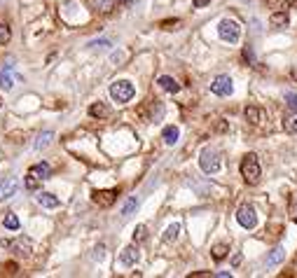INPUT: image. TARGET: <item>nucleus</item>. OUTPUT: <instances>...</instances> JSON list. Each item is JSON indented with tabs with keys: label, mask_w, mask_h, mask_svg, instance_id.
I'll return each instance as SVG.
<instances>
[{
	"label": "nucleus",
	"mask_w": 297,
	"mask_h": 278,
	"mask_svg": "<svg viewBox=\"0 0 297 278\" xmlns=\"http://www.w3.org/2000/svg\"><path fill=\"white\" fill-rule=\"evenodd\" d=\"M138 206H141L138 196H129V199H126V203L122 206V218H129V215H134V213L138 211Z\"/></svg>",
	"instance_id": "17"
},
{
	"label": "nucleus",
	"mask_w": 297,
	"mask_h": 278,
	"mask_svg": "<svg viewBox=\"0 0 297 278\" xmlns=\"http://www.w3.org/2000/svg\"><path fill=\"white\" fill-rule=\"evenodd\" d=\"M208 2H213V0H192V5H194L197 10H199V7H206Z\"/></svg>",
	"instance_id": "32"
},
{
	"label": "nucleus",
	"mask_w": 297,
	"mask_h": 278,
	"mask_svg": "<svg viewBox=\"0 0 297 278\" xmlns=\"http://www.w3.org/2000/svg\"><path fill=\"white\" fill-rule=\"evenodd\" d=\"M35 199H38V203L42 206V208H57V206H59V199L54 196V194H49V192H40Z\"/></svg>",
	"instance_id": "14"
},
{
	"label": "nucleus",
	"mask_w": 297,
	"mask_h": 278,
	"mask_svg": "<svg viewBox=\"0 0 297 278\" xmlns=\"http://www.w3.org/2000/svg\"><path fill=\"white\" fill-rule=\"evenodd\" d=\"M117 5H129V2H131V0H115Z\"/></svg>",
	"instance_id": "35"
},
{
	"label": "nucleus",
	"mask_w": 297,
	"mask_h": 278,
	"mask_svg": "<svg viewBox=\"0 0 297 278\" xmlns=\"http://www.w3.org/2000/svg\"><path fill=\"white\" fill-rule=\"evenodd\" d=\"M241 175H243V180L248 182V185H258L260 175H262V168H260V162H258V154H246L243 157V162H241Z\"/></svg>",
	"instance_id": "1"
},
{
	"label": "nucleus",
	"mask_w": 297,
	"mask_h": 278,
	"mask_svg": "<svg viewBox=\"0 0 297 278\" xmlns=\"http://www.w3.org/2000/svg\"><path fill=\"white\" fill-rule=\"evenodd\" d=\"M89 47H110L108 40H96V42H89Z\"/></svg>",
	"instance_id": "31"
},
{
	"label": "nucleus",
	"mask_w": 297,
	"mask_h": 278,
	"mask_svg": "<svg viewBox=\"0 0 297 278\" xmlns=\"http://www.w3.org/2000/svg\"><path fill=\"white\" fill-rule=\"evenodd\" d=\"M10 28H7V26H5V24H0V45H7V42H10Z\"/></svg>",
	"instance_id": "28"
},
{
	"label": "nucleus",
	"mask_w": 297,
	"mask_h": 278,
	"mask_svg": "<svg viewBox=\"0 0 297 278\" xmlns=\"http://www.w3.org/2000/svg\"><path fill=\"white\" fill-rule=\"evenodd\" d=\"M101 12H110V0H101Z\"/></svg>",
	"instance_id": "33"
},
{
	"label": "nucleus",
	"mask_w": 297,
	"mask_h": 278,
	"mask_svg": "<svg viewBox=\"0 0 297 278\" xmlns=\"http://www.w3.org/2000/svg\"><path fill=\"white\" fill-rule=\"evenodd\" d=\"M246 119H248L250 124H260L262 122V110L255 106H248L246 108Z\"/></svg>",
	"instance_id": "21"
},
{
	"label": "nucleus",
	"mask_w": 297,
	"mask_h": 278,
	"mask_svg": "<svg viewBox=\"0 0 297 278\" xmlns=\"http://www.w3.org/2000/svg\"><path fill=\"white\" fill-rule=\"evenodd\" d=\"M134 94H136V89L129 80H119V82L110 84V96H113L115 103H129L134 98Z\"/></svg>",
	"instance_id": "2"
},
{
	"label": "nucleus",
	"mask_w": 297,
	"mask_h": 278,
	"mask_svg": "<svg viewBox=\"0 0 297 278\" xmlns=\"http://www.w3.org/2000/svg\"><path fill=\"white\" fill-rule=\"evenodd\" d=\"M40 182H42V180H40L38 175L29 171V175H26V180H24V185H26V190H30V192H35V190L40 187Z\"/></svg>",
	"instance_id": "24"
},
{
	"label": "nucleus",
	"mask_w": 297,
	"mask_h": 278,
	"mask_svg": "<svg viewBox=\"0 0 297 278\" xmlns=\"http://www.w3.org/2000/svg\"><path fill=\"white\" fill-rule=\"evenodd\" d=\"M119 262L124 264V267H131V264H136L138 262V246H126L122 252H119Z\"/></svg>",
	"instance_id": "9"
},
{
	"label": "nucleus",
	"mask_w": 297,
	"mask_h": 278,
	"mask_svg": "<svg viewBox=\"0 0 297 278\" xmlns=\"http://www.w3.org/2000/svg\"><path fill=\"white\" fill-rule=\"evenodd\" d=\"M269 21H271V26H278V28H281V26H288V14L286 12H274Z\"/></svg>",
	"instance_id": "25"
},
{
	"label": "nucleus",
	"mask_w": 297,
	"mask_h": 278,
	"mask_svg": "<svg viewBox=\"0 0 297 278\" xmlns=\"http://www.w3.org/2000/svg\"><path fill=\"white\" fill-rule=\"evenodd\" d=\"M2 224H5V229L17 231V229H19V218H17L14 213H5V218H2Z\"/></svg>",
	"instance_id": "23"
},
{
	"label": "nucleus",
	"mask_w": 297,
	"mask_h": 278,
	"mask_svg": "<svg viewBox=\"0 0 297 278\" xmlns=\"http://www.w3.org/2000/svg\"><path fill=\"white\" fill-rule=\"evenodd\" d=\"M241 259H243L241 255H234V257H232V264H234V267H239V264H241Z\"/></svg>",
	"instance_id": "34"
},
{
	"label": "nucleus",
	"mask_w": 297,
	"mask_h": 278,
	"mask_svg": "<svg viewBox=\"0 0 297 278\" xmlns=\"http://www.w3.org/2000/svg\"><path fill=\"white\" fill-rule=\"evenodd\" d=\"M218 35H220V40L234 45V42H239V38H241V26L234 19H222L220 24H218Z\"/></svg>",
	"instance_id": "4"
},
{
	"label": "nucleus",
	"mask_w": 297,
	"mask_h": 278,
	"mask_svg": "<svg viewBox=\"0 0 297 278\" xmlns=\"http://www.w3.org/2000/svg\"><path fill=\"white\" fill-rule=\"evenodd\" d=\"M283 129H286L288 134H297V112L295 110L290 115L283 117Z\"/></svg>",
	"instance_id": "20"
},
{
	"label": "nucleus",
	"mask_w": 297,
	"mask_h": 278,
	"mask_svg": "<svg viewBox=\"0 0 297 278\" xmlns=\"http://www.w3.org/2000/svg\"><path fill=\"white\" fill-rule=\"evenodd\" d=\"M30 173H35L40 180H47L49 175H52V168H49V164L40 162V164H35V166H30Z\"/></svg>",
	"instance_id": "18"
},
{
	"label": "nucleus",
	"mask_w": 297,
	"mask_h": 278,
	"mask_svg": "<svg viewBox=\"0 0 297 278\" xmlns=\"http://www.w3.org/2000/svg\"><path fill=\"white\" fill-rule=\"evenodd\" d=\"M283 257H286V250L281 248V246H276V248L269 252V257H267V267H276V264H281L283 262Z\"/></svg>",
	"instance_id": "16"
},
{
	"label": "nucleus",
	"mask_w": 297,
	"mask_h": 278,
	"mask_svg": "<svg viewBox=\"0 0 297 278\" xmlns=\"http://www.w3.org/2000/svg\"><path fill=\"white\" fill-rule=\"evenodd\" d=\"M52 138H54V134H52V131H45V134H40L38 138H35V145H33V147H35L38 152H42L45 147H49V143H52Z\"/></svg>",
	"instance_id": "19"
},
{
	"label": "nucleus",
	"mask_w": 297,
	"mask_h": 278,
	"mask_svg": "<svg viewBox=\"0 0 297 278\" xmlns=\"http://www.w3.org/2000/svg\"><path fill=\"white\" fill-rule=\"evenodd\" d=\"M12 86H14V75H12V66H7L0 70V89L12 91Z\"/></svg>",
	"instance_id": "13"
},
{
	"label": "nucleus",
	"mask_w": 297,
	"mask_h": 278,
	"mask_svg": "<svg viewBox=\"0 0 297 278\" xmlns=\"http://www.w3.org/2000/svg\"><path fill=\"white\" fill-rule=\"evenodd\" d=\"M227 243H218V246H213V259L215 262H220V259H225L227 257Z\"/></svg>",
	"instance_id": "26"
},
{
	"label": "nucleus",
	"mask_w": 297,
	"mask_h": 278,
	"mask_svg": "<svg viewBox=\"0 0 297 278\" xmlns=\"http://www.w3.org/2000/svg\"><path fill=\"white\" fill-rule=\"evenodd\" d=\"M94 257H96V259H103V257H106V246H98V248L94 250Z\"/></svg>",
	"instance_id": "30"
},
{
	"label": "nucleus",
	"mask_w": 297,
	"mask_h": 278,
	"mask_svg": "<svg viewBox=\"0 0 297 278\" xmlns=\"http://www.w3.org/2000/svg\"><path fill=\"white\" fill-rule=\"evenodd\" d=\"M178 234H180V224L173 222L171 227H166V231H164V243H173V241L178 239Z\"/></svg>",
	"instance_id": "22"
},
{
	"label": "nucleus",
	"mask_w": 297,
	"mask_h": 278,
	"mask_svg": "<svg viewBox=\"0 0 297 278\" xmlns=\"http://www.w3.org/2000/svg\"><path fill=\"white\" fill-rule=\"evenodd\" d=\"M211 91L215 96H232L234 86H232V80L230 75H218L215 80L211 82Z\"/></svg>",
	"instance_id": "6"
},
{
	"label": "nucleus",
	"mask_w": 297,
	"mask_h": 278,
	"mask_svg": "<svg viewBox=\"0 0 297 278\" xmlns=\"http://www.w3.org/2000/svg\"><path fill=\"white\" fill-rule=\"evenodd\" d=\"M145 239H148V227H145V224H138L134 229V241L141 243V241H145Z\"/></svg>",
	"instance_id": "27"
},
{
	"label": "nucleus",
	"mask_w": 297,
	"mask_h": 278,
	"mask_svg": "<svg viewBox=\"0 0 297 278\" xmlns=\"http://www.w3.org/2000/svg\"><path fill=\"white\" fill-rule=\"evenodd\" d=\"M2 248H14V250H17V255H19V257H26V255L30 252V241L19 239L17 243H12V241H2Z\"/></svg>",
	"instance_id": "10"
},
{
	"label": "nucleus",
	"mask_w": 297,
	"mask_h": 278,
	"mask_svg": "<svg viewBox=\"0 0 297 278\" xmlns=\"http://www.w3.org/2000/svg\"><path fill=\"white\" fill-rule=\"evenodd\" d=\"M117 199V190H96L91 194V201L96 206H101V208H108V206H113Z\"/></svg>",
	"instance_id": "7"
},
{
	"label": "nucleus",
	"mask_w": 297,
	"mask_h": 278,
	"mask_svg": "<svg viewBox=\"0 0 297 278\" xmlns=\"http://www.w3.org/2000/svg\"><path fill=\"white\" fill-rule=\"evenodd\" d=\"M157 84L162 86L164 91H169V94H178V91H180V84H178L173 77H169V75H162L159 80H157Z\"/></svg>",
	"instance_id": "12"
},
{
	"label": "nucleus",
	"mask_w": 297,
	"mask_h": 278,
	"mask_svg": "<svg viewBox=\"0 0 297 278\" xmlns=\"http://www.w3.org/2000/svg\"><path fill=\"white\" fill-rule=\"evenodd\" d=\"M199 166H202V171L204 173H208V175H213V173H218L220 171V154L215 152L213 147H204L202 154H199Z\"/></svg>",
	"instance_id": "3"
},
{
	"label": "nucleus",
	"mask_w": 297,
	"mask_h": 278,
	"mask_svg": "<svg viewBox=\"0 0 297 278\" xmlns=\"http://www.w3.org/2000/svg\"><path fill=\"white\" fill-rule=\"evenodd\" d=\"M17 190H19V180L12 175V178H7V180L0 185V201H5V199L14 196V194H17Z\"/></svg>",
	"instance_id": "8"
},
{
	"label": "nucleus",
	"mask_w": 297,
	"mask_h": 278,
	"mask_svg": "<svg viewBox=\"0 0 297 278\" xmlns=\"http://www.w3.org/2000/svg\"><path fill=\"white\" fill-rule=\"evenodd\" d=\"M162 138L166 145H176L178 143V138H180V131H178V126H166L162 131Z\"/></svg>",
	"instance_id": "15"
},
{
	"label": "nucleus",
	"mask_w": 297,
	"mask_h": 278,
	"mask_svg": "<svg viewBox=\"0 0 297 278\" xmlns=\"http://www.w3.org/2000/svg\"><path fill=\"white\" fill-rule=\"evenodd\" d=\"M89 115L98 117V119H106V117H110V108H108L103 101H96V103L89 106Z\"/></svg>",
	"instance_id": "11"
},
{
	"label": "nucleus",
	"mask_w": 297,
	"mask_h": 278,
	"mask_svg": "<svg viewBox=\"0 0 297 278\" xmlns=\"http://www.w3.org/2000/svg\"><path fill=\"white\" fill-rule=\"evenodd\" d=\"M286 103H288V108H290V110H295V112H297V94L288 91V94H286Z\"/></svg>",
	"instance_id": "29"
},
{
	"label": "nucleus",
	"mask_w": 297,
	"mask_h": 278,
	"mask_svg": "<svg viewBox=\"0 0 297 278\" xmlns=\"http://www.w3.org/2000/svg\"><path fill=\"white\" fill-rule=\"evenodd\" d=\"M237 222H239L243 229H255V227H258V213H255V208L248 206V203L239 206V211H237Z\"/></svg>",
	"instance_id": "5"
}]
</instances>
